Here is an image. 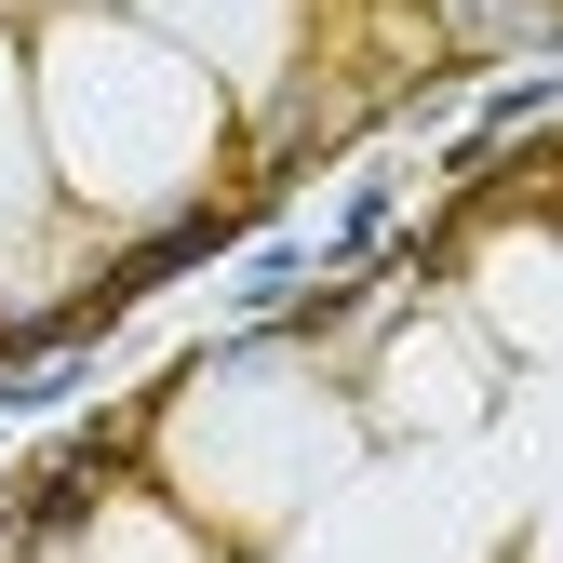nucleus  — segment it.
I'll return each instance as SVG.
<instances>
[{
    "mask_svg": "<svg viewBox=\"0 0 563 563\" xmlns=\"http://www.w3.org/2000/svg\"><path fill=\"white\" fill-rule=\"evenodd\" d=\"M456 14H470V27H510V41H550V14H537V0H456Z\"/></svg>",
    "mask_w": 563,
    "mask_h": 563,
    "instance_id": "nucleus-1",
    "label": "nucleus"
}]
</instances>
